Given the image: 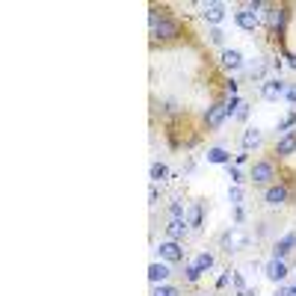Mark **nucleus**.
<instances>
[{"label": "nucleus", "mask_w": 296, "mask_h": 296, "mask_svg": "<svg viewBox=\"0 0 296 296\" xmlns=\"http://www.w3.org/2000/svg\"><path fill=\"white\" fill-rule=\"evenodd\" d=\"M184 273H187V281H199V276H202V270H199L192 261L187 264V270H184Z\"/></svg>", "instance_id": "nucleus-26"}, {"label": "nucleus", "mask_w": 296, "mask_h": 296, "mask_svg": "<svg viewBox=\"0 0 296 296\" xmlns=\"http://www.w3.org/2000/svg\"><path fill=\"white\" fill-rule=\"evenodd\" d=\"M264 199H267V205H270V208H279V205H284V202H287V187L276 184V187H270V190H267V195H264Z\"/></svg>", "instance_id": "nucleus-14"}, {"label": "nucleus", "mask_w": 296, "mask_h": 296, "mask_svg": "<svg viewBox=\"0 0 296 296\" xmlns=\"http://www.w3.org/2000/svg\"><path fill=\"white\" fill-rule=\"evenodd\" d=\"M222 65L231 71H237V69H243L246 65V59H243V53L237 51V48H225L222 51Z\"/></svg>", "instance_id": "nucleus-12"}, {"label": "nucleus", "mask_w": 296, "mask_h": 296, "mask_svg": "<svg viewBox=\"0 0 296 296\" xmlns=\"http://www.w3.org/2000/svg\"><path fill=\"white\" fill-rule=\"evenodd\" d=\"M234 119H240V122H246V119H249V104H240V110H237V116H234Z\"/></svg>", "instance_id": "nucleus-30"}, {"label": "nucleus", "mask_w": 296, "mask_h": 296, "mask_svg": "<svg viewBox=\"0 0 296 296\" xmlns=\"http://www.w3.org/2000/svg\"><path fill=\"white\" fill-rule=\"evenodd\" d=\"M187 219H169V225H166V234H169V240H181L184 234H187Z\"/></svg>", "instance_id": "nucleus-16"}, {"label": "nucleus", "mask_w": 296, "mask_h": 296, "mask_svg": "<svg viewBox=\"0 0 296 296\" xmlns=\"http://www.w3.org/2000/svg\"><path fill=\"white\" fill-rule=\"evenodd\" d=\"M246 160H249V154H246V151H243V154H237V160H234V163H237V166H243Z\"/></svg>", "instance_id": "nucleus-37"}, {"label": "nucleus", "mask_w": 296, "mask_h": 296, "mask_svg": "<svg viewBox=\"0 0 296 296\" xmlns=\"http://www.w3.org/2000/svg\"><path fill=\"white\" fill-rule=\"evenodd\" d=\"M151 296H181V290L172 287V284H154V293Z\"/></svg>", "instance_id": "nucleus-20"}, {"label": "nucleus", "mask_w": 296, "mask_h": 296, "mask_svg": "<svg viewBox=\"0 0 296 296\" xmlns=\"http://www.w3.org/2000/svg\"><path fill=\"white\" fill-rule=\"evenodd\" d=\"M202 18L216 27V24H222V18H225V6H222V3H213V0H210V3H202Z\"/></svg>", "instance_id": "nucleus-8"}, {"label": "nucleus", "mask_w": 296, "mask_h": 296, "mask_svg": "<svg viewBox=\"0 0 296 296\" xmlns=\"http://www.w3.org/2000/svg\"><path fill=\"white\" fill-rule=\"evenodd\" d=\"M148 202H151V205H157V187H154V184H151V190H148Z\"/></svg>", "instance_id": "nucleus-34"}, {"label": "nucleus", "mask_w": 296, "mask_h": 296, "mask_svg": "<svg viewBox=\"0 0 296 296\" xmlns=\"http://www.w3.org/2000/svg\"><path fill=\"white\" fill-rule=\"evenodd\" d=\"M157 252V258L163 264H178V261H184V249H181V243L178 240H166V243H160L154 249Z\"/></svg>", "instance_id": "nucleus-2"}, {"label": "nucleus", "mask_w": 296, "mask_h": 296, "mask_svg": "<svg viewBox=\"0 0 296 296\" xmlns=\"http://www.w3.org/2000/svg\"><path fill=\"white\" fill-rule=\"evenodd\" d=\"M195 296H208V293H195Z\"/></svg>", "instance_id": "nucleus-38"}, {"label": "nucleus", "mask_w": 296, "mask_h": 296, "mask_svg": "<svg viewBox=\"0 0 296 296\" xmlns=\"http://www.w3.org/2000/svg\"><path fill=\"white\" fill-rule=\"evenodd\" d=\"M166 175H169V169H166L163 163H154V166H151V184H157V181H166Z\"/></svg>", "instance_id": "nucleus-21"}, {"label": "nucleus", "mask_w": 296, "mask_h": 296, "mask_svg": "<svg viewBox=\"0 0 296 296\" xmlns=\"http://www.w3.org/2000/svg\"><path fill=\"white\" fill-rule=\"evenodd\" d=\"M195 267H199V270H202V273H208L210 267H213V255H210V252H202V255H195Z\"/></svg>", "instance_id": "nucleus-19"}, {"label": "nucleus", "mask_w": 296, "mask_h": 296, "mask_svg": "<svg viewBox=\"0 0 296 296\" xmlns=\"http://www.w3.org/2000/svg\"><path fill=\"white\" fill-rule=\"evenodd\" d=\"M169 213H172V219H187V216H184V202L175 199L172 205H169Z\"/></svg>", "instance_id": "nucleus-24"}, {"label": "nucleus", "mask_w": 296, "mask_h": 296, "mask_svg": "<svg viewBox=\"0 0 296 296\" xmlns=\"http://www.w3.org/2000/svg\"><path fill=\"white\" fill-rule=\"evenodd\" d=\"M208 36H210V42H213V45H225V33H222L219 27H213Z\"/></svg>", "instance_id": "nucleus-27"}, {"label": "nucleus", "mask_w": 296, "mask_h": 296, "mask_svg": "<svg viewBox=\"0 0 296 296\" xmlns=\"http://www.w3.org/2000/svg\"><path fill=\"white\" fill-rule=\"evenodd\" d=\"M284 98H287L290 104H296V83H293V86H287V92H284Z\"/></svg>", "instance_id": "nucleus-31"}, {"label": "nucleus", "mask_w": 296, "mask_h": 296, "mask_svg": "<svg viewBox=\"0 0 296 296\" xmlns=\"http://www.w3.org/2000/svg\"><path fill=\"white\" fill-rule=\"evenodd\" d=\"M222 246H225V252H237V249L249 246V237H246L240 228H231L225 237H222Z\"/></svg>", "instance_id": "nucleus-9"}, {"label": "nucleus", "mask_w": 296, "mask_h": 296, "mask_svg": "<svg viewBox=\"0 0 296 296\" xmlns=\"http://www.w3.org/2000/svg\"><path fill=\"white\" fill-rule=\"evenodd\" d=\"M264 276L270 281H284L287 279V264L281 261V258H273V261L264 267Z\"/></svg>", "instance_id": "nucleus-11"}, {"label": "nucleus", "mask_w": 296, "mask_h": 296, "mask_svg": "<svg viewBox=\"0 0 296 296\" xmlns=\"http://www.w3.org/2000/svg\"><path fill=\"white\" fill-rule=\"evenodd\" d=\"M148 24H151V36H154V39H175V36L181 33V24L172 21V18H166V15L157 18L154 12H151Z\"/></svg>", "instance_id": "nucleus-1"}, {"label": "nucleus", "mask_w": 296, "mask_h": 296, "mask_svg": "<svg viewBox=\"0 0 296 296\" xmlns=\"http://www.w3.org/2000/svg\"><path fill=\"white\" fill-rule=\"evenodd\" d=\"M293 246H296V231H287L279 243L273 246V258H281V261H284V258L293 252Z\"/></svg>", "instance_id": "nucleus-10"}, {"label": "nucleus", "mask_w": 296, "mask_h": 296, "mask_svg": "<svg viewBox=\"0 0 296 296\" xmlns=\"http://www.w3.org/2000/svg\"><path fill=\"white\" fill-rule=\"evenodd\" d=\"M148 279H151V284H166V279H169V264L154 261L148 267Z\"/></svg>", "instance_id": "nucleus-15"}, {"label": "nucleus", "mask_w": 296, "mask_h": 296, "mask_svg": "<svg viewBox=\"0 0 296 296\" xmlns=\"http://www.w3.org/2000/svg\"><path fill=\"white\" fill-rule=\"evenodd\" d=\"M192 228H199L202 225V205H192V210H190V219H187Z\"/></svg>", "instance_id": "nucleus-23"}, {"label": "nucleus", "mask_w": 296, "mask_h": 296, "mask_svg": "<svg viewBox=\"0 0 296 296\" xmlns=\"http://www.w3.org/2000/svg\"><path fill=\"white\" fill-rule=\"evenodd\" d=\"M296 124V113H287L284 119H281V124H279V134L284 137V134H290V127Z\"/></svg>", "instance_id": "nucleus-22"}, {"label": "nucleus", "mask_w": 296, "mask_h": 296, "mask_svg": "<svg viewBox=\"0 0 296 296\" xmlns=\"http://www.w3.org/2000/svg\"><path fill=\"white\" fill-rule=\"evenodd\" d=\"M228 119V107H225V101H219V104H210L208 107V113H205V124H208L210 130H216L219 124Z\"/></svg>", "instance_id": "nucleus-5"}, {"label": "nucleus", "mask_w": 296, "mask_h": 296, "mask_svg": "<svg viewBox=\"0 0 296 296\" xmlns=\"http://www.w3.org/2000/svg\"><path fill=\"white\" fill-rule=\"evenodd\" d=\"M293 296H296V287H293Z\"/></svg>", "instance_id": "nucleus-39"}, {"label": "nucleus", "mask_w": 296, "mask_h": 296, "mask_svg": "<svg viewBox=\"0 0 296 296\" xmlns=\"http://www.w3.org/2000/svg\"><path fill=\"white\" fill-rule=\"evenodd\" d=\"M225 92L234 98V95H237V83H234V80H228V83H225Z\"/></svg>", "instance_id": "nucleus-33"}, {"label": "nucleus", "mask_w": 296, "mask_h": 296, "mask_svg": "<svg viewBox=\"0 0 296 296\" xmlns=\"http://www.w3.org/2000/svg\"><path fill=\"white\" fill-rule=\"evenodd\" d=\"M284 92H287V83H284V80H279V77L264 80V83H261V95L267 98V101H279Z\"/></svg>", "instance_id": "nucleus-6"}, {"label": "nucleus", "mask_w": 296, "mask_h": 296, "mask_svg": "<svg viewBox=\"0 0 296 296\" xmlns=\"http://www.w3.org/2000/svg\"><path fill=\"white\" fill-rule=\"evenodd\" d=\"M234 21H237V27L246 30V33H255V30L261 27V15H258L255 9H249V6H243V9L234 15Z\"/></svg>", "instance_id": "nucleus-4"}, {"label": "nucleus", "mask_w": 296, "mask_h": 296, "mask_svg": "<svg viewBox=\"0 0 296 296\" xmlns=\"http://www.w3.org/2000/svg\"><path fill=\"white\" fill-rule=\"evenodd\" d=\"M228 175H231V181H234L237 187H240V184H243V181H246L243 175H240V169H237V166H228Z\"/></svg>", "instance_id": "nucleus-29"}, {"label": "nucleus", "mask_w": 296, "mask_h": 296, "mask_svg": "<svg viewBox=\"0 0 296 296\" xmlns=\"http://www.w3.org/2000/svg\"><path fill=\"white\" fill-rule=\"evenodd\" d=\"M276 296H293V287H279V290H276Z\"/></svg>", "instance_id": "nucleus-35"}, {"label": "nucleus", "mask_w": 296, "mask_h": 296, "mask_svg": "<svg viewBox=\"0 0 296 296\" xmlns=\"http://www.w3.org/2000/svg\"><path fill=\"white\" fill-rule=\"evenodd\" d=\"M284 59H287V65H290V69H296V53H284Z\"/></svg>", "instance_id": "nucleus-36"}, {"label": "nucleus", "mask_w": 296, "mask_h": 296, "mask_svg": "<svg viewBox=\"0 0 296 296\" xmlns=\"http://www.w3.org/2000/svg\"><path fill=\"white\" fill-rule=\"evenodd\" d=\"M264 24L270 27V33H281L284 24H287V9H284V6H270V9L264 12Z\"/></svg>", "instance_id": "nucleus-3"}, {"label": "nucleus", "mask_w": 296, "mask_h": 296, "mask_svg": "<svg viewBox=\"0 0 296 296\" xmlns=\"http://www.w3.org/2000/svg\"><path fill=\"white\" fill-rule=\"evenodd\" d=\"M231 284L237 287V293H240V290H246V279L240 276V273H231Z\"/></svg>", "instance_id": "nucleus-28"}, {"label": "nucleus", "mask_w": 296, "mask_h": 296, "mask_svg": "<svg viewBox=\"0 0 296 296\" xmlns=\"http://www.w3.org/2000/svg\"><path fill=\"white\" fill-rule=\"evenodd\" d=\"M258 148L261 145V130L258 127H246V134H243V148Z\"/></svg>", "instance_id": "nucleus-18"}, {"label": "nucleus", "mask_w": 296, "mask_h": 296, "mask_svg": "<svg viewBox=\"0 0 296 296\" xmlns=\"http://www.w3.org/2000/svg\"><path fill=\"white\" fill-rule=\"evenodd\" d=\"M273 175H276L273 160H258V163L252 166V181H255V184H267V181H273Z\"/></svg>", "instance_id": "nucleus-7"}, {"label": "nucleus", "mask_w": 296, "mask_h": 296, "mask_svg": "<svg viewBox=\"0 0 296 296\" xmlns=\"http://www.w3.org/2000/svg\"><path fill=\"white\" fill-rule=\"evenodd\" d=\"M208 163H219V166H231V154L225 148H210L208 151Z\"/></svg>", "instance_id": "nucleus-17"}, {"label": "nucleus", "mask_w": 296, "mask_h": 296, "mask_svg": "<svg viewBox=\"0 0 296 296\" xmlns=\"http://www.w3.org/2000/svg\"><path fill=\"white\" fill-rule=\"evenodd\" d=\"M225 284H231V273H222L219 281H216V287H225Z\"/></svg>", "instance_id": "nucleus-32"}, {"label": "nucleus", "mask_w": 296, "mask_h": 296, "mask_svg": "<svg viewBox=\"0 0 296 296\" xmlns=\"http://www.w3.org/2000/svg\"><path fill=\"white\" fill-rule=\"evenodd\" d=\"M228 199H231L234 208H240V202H243V190H240V187H231V190H228Z\"/></svg>", "instance_id": "nucleus-25"}, {"label": "nucleus", "mask_w": 296, "mask_h": 296, "mask_svg": "<svg viewBox=\"0 0 296 296\" xmlns=\"http://www.w3.org/2000/svg\"><path fill=\"white\" fill-rule=\"evenodd\" d=\"M296 151V130H290V134H284L279 142H276V154L279 157H290Z\"/></svg>", "instance_id": "nucleus-13"}]
</instances>
